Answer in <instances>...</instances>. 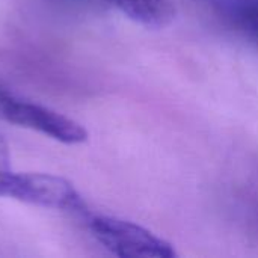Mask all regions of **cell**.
I'll return each mask as SVG.
<instances>
[{
  "mask_svg": "<svg viewBox=\"0 0 258 258\" xmlns=\"http://www.w3.org/2000/svg\"><path fill=\"white\" fill-rule=\"evenodd\" d=\"M0 197L32 206L63 210L86 216L85 200L74 184L63 177L39 172H11L0 169Z\"/></svg>",
  "mask_w": 258,
  "mask_h": 258,
  "instance_id": "cell-1",
  "label": "cell"
},
{
  "mask_svg": "<svg viewBox=\"0 0 258 258\" xmlns=\"http://www.w3.org/2000/svg\"><path fill=\"white\" fill-rule=\"evenodd\" d=\"M91 234L110 254L119 258H175L177 251L172 243L156 236L153 231L135 222L106 216H85Z\"/></svg>",
  "mask_w": 258,
  "mask_h": 258,
  "instance_id": "cell-2",
  "label": "cell"
},
{
  "mask_svg": "<svg viewBox=\"0 0 258 258\" xmlns=\"http://www.w3.org/2000/svg\"><path fill=\"white\" fill-rule=\"evenodd\" d=\"M0 116L8 122L35 130L67 145H79L89 138L88 130L73 118L3 92H0Z\"/></svg>",
  "mask_w": 258,
  "mask_h": 258,
  "instance_id": "cell-3",
  "label": "cell"
},
{
  "mask_svg": "<svg viewBox=\"0 0 258 258\" xmlns=\"http://www.w3.org/2000/svg\"><path fill=\"white\" fill-rule=\"evenodd\" d=\"M107 5L147 29L168 27L177 17L171 0H92Z\"/></svg>",
  "mask_w": 258,
  "mask_h": 258,
  "instance_id": "cell-4",
  "label": "cell"
},
{
  "mask_svg": "<svg viewBox=\"0 0 258 258\" xmlns=\"http://www.w3.org/2000/svg\"><path fill=\"white\" fill-rule=\"evenodd\" d=\"M231 18L243 33L258 41V0H239L234 3Z\"/></svg>",
  "mask_w": 258,
  "mask_h": 258,
  "instance_id": "cell-5",
  "label": "cell"
},
{
  "mask_svg": "<svg viewBox=\"0 0 258 258\" xmlns=\"http://www.w3.org/2000/svg\"><path fill=\"white\" fill-rule=\"evenodd\" d=\"M9 147L6 144V141L3 139V136L0 135V169H8L9 168Z\"/></svg>",
  "mask_w": 258,
  "mask_h": 258,
  "instance_id": "cell-6",
  "label": "cell"
}]
</instances>
